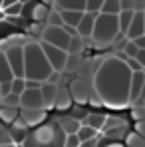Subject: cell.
Here are the masks:
<instances>
[{
	"label": "cell",
	"mask_w": 145,
	"mask_h": 147,
	"mask_svg": "<svg viewBox=\"0 0 145 147\" xmlns=\"http://www.w3.org/2000/svg\"><path fill=\"white\" fill-rule=\"evenodd\" d=\"M46 0H0V44L18 36H30L42 22H48Z\"/></svg>",
	"instance_id": "6da1fadb"
},
{
	"label": "cell",
	"mask_w": 145,
	"mask_h": 147,
	"mask_svg": "<svg viewBox=\"0 0 145 147\" xmlns=\"http://www.w3.org/2000/svg\"><path fill=\"white\" fill-rule=\"evenodd\" d=\"M141 147H145V145H141Z\"/></svg>",
	"instance_id": "8992f818"
},
{
	"label": "cell",
	"mask_w": 145,
	"mask_h": 147,
	"mask_svg": "<svg viewBox=\"0 0 145 147\" xmlns=\"http://www.w3.org/2000/svg\"><path fill=\"white\" fill-rule=\"evenodd\" d=\"M135 60L139 62V66L145 70V50H137V54H135Z\"/></svg>",
	"instance_id": "277c9868"
},
{
	"label": "cell",
	"mask_w": 145,
	"mask_h": 147,
	"mask_svg": "<svg viewBox=\"0 0 145 147\" xmlns=\"http://www.w3.org/2000/svg\"><path fill=\"white\" fill-rule=\"evenodd\" d=\"M0 99H2V94H0Z\"/></svg>",
	"instance_id": "5b68a950"
},
{
	"label": "cell",
	"mask_w": 145,
	"mask_h": 147,
	"mask_svg": "<svg viewBox=\"0 0 145 147\" xmlns=\"http://www.w3.org/2000/svg\"><path fill=\"white\" fill-rule=\"evenodd\" d=\"M64 74L56 72L44 54L40 42H28L24 46V80L32 82H56L62 84Z\"/></svg>",
	"instance_id": "7a4b0ae2"
},
{
	"label": "cell",
	"mask_w": 145,
	"mask_h": 147,
	"mask_svg": "<svg viewBox=\"0 0 145 147\" xmlns=\"http://www.w3.org/2000/svg\"><path fill=\"white\" fill-rule=\"evenodd\" d=\"M58 10H86V0H54Z\"/></svg>",
	"instance_id": "3957f363"
}]
</instances>
